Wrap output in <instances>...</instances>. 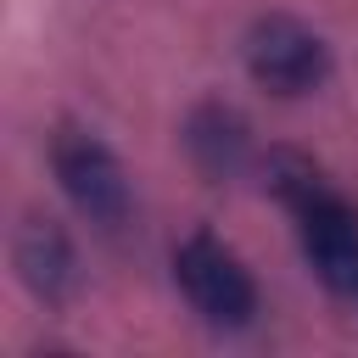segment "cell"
Masks as SVG:
<instances>
[{
	"label": "cell",
	"instance_id": "cell-2",
	"mask_svg": "<svg viewBox=\"0 0 358 358\" xmlns=\"http://www.w3.org/2000/svg\"><path fill=\"white\" fill-rule=\"evenodd\" d=\"M50 168H56L67 201H73L90 224L117 229V224L129 218V207H134L129 173H123V162L112 157V145L95 140L90 129H62V134L50 140Z\"/></svg>",
	"mask_w": 358,
	"mask_h": 358
},
{
	"label": "cell",
	"instance_id": "cell-1",
	"mask_svg": "<svg viewBox=\"0 0 358 358\" xmlns=\"http://www.w3.org/2000/svg\"><path fill=\"white\" fill-rule=\"evenodd\" d=\"M268 185L296 213L302 252H308L313 274L336 296H358V207L341 190H330L324 173L308 157H296V151L268 157Z\"/></svg>",
	"mask_w": 358,
	"mask_h": 358
},
{
	"label": "cell",
	"instance_id": "cell-4",
	"mask_svg": "<svg viewBox=\"0 0 358 358\" xmlns=\"http://www.w3.org/2000/svg\"><path fill=\"white\" fill-rule=\"evenodd\" d=\"M246 73L274 95H308L330 78V45L296 17H257L246 28Z\"/></svg>",
	"mask_w": 358,
	"mask_h": 358
},
{
	"label": "cell",
	"instance_id": "cell-3",
	"mask_svg": "<svg viewBox=\"0 0 358 358\" xmlns=\"http://www.w3.org/2000/svg\"><path fill=\"white\" fill-rule=\"evenodd\" d=\"M173 274H179L190 308H196L207 324H218V330L252 324V313H257V285H252V274L241 268V257H235L224 241L190 235V241L173 252Z\"/></svg>",
	"mask_w": 358,
	"mask_h": 358
},
{
	"label": "cell",
	"instance_id": "cell-6",
	"mask_svg": "<svg viewBox=\"0 0 358 358\" xmlns=\"http://www.w3.org/2000/svg\"><path fill=\"white\" fill-rule=\"evenodd\" d=\"M17 268H22L34 296L62 302L73 291V246H67V235L50 218H28L17 229Z\"/></svg>",
	"mask_w": 358,
	"mask_h": 358
},
{
	"label": "cell",
	"instance_id": "cell-5",
	"mask_svg": "<svg viewBox=\"0 0 358 358\" xmlns=\"http://www.w3.org/2000/svg\"><path fill=\"white\" fill-rule=\"evenodd\" d=\"M185 151L207 179H235L252 157V134L241 123V112L229 106H196L185 123Z\"/></svg>",
	"mask_w": 358,
	"mask_h": 358
}]
</instances>
